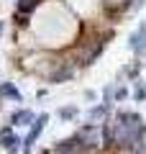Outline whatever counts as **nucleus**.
Here are the masks:
<instances>
[{"label": "nucleus", "instance_id": "f8f14e48", "mask_svg": "<svg viewBox=\"0 0 146 154\" xmlns=\"http://www.w3.org/2000/svg\"><path fill=\"white\" fill-rule=\"evenodd\" d=\"M115 98L123 100V98H126V90H123V88H118V90H115Z\"/></svg>", "mask_w": 146, "mask_h": 154}, {"label": "nucleus", "instance_id": "f03ea898", "mask_svg": "<svg viewBox=\"0 0 146 154\" xmlns=\"http://www.w3.org/2000/svg\"><path fill=\"white\" fill-rule=\"evenodd\" d=\"M46 121H49V116L41 113V116L36 118V123H31V131H28V136L23 139V149H26V152H31V146L36 144V139L41 136V131H44V126H46Z\"/></svg>", "mask_w": 146, "mask_h": 154}, {"label": "nucleus", "instance_id": "f257e3e1", "mask_svg": "<svg viewBox=\"0 0 146 154\" xmlns=\"http://www.w3.org/2000/svg\"><path fill=\"white\" fill-rule=\"evenodd\" d=\"M75 136L82 141V146H85V149H97V146H100V141H103V134H100V128L92 126V123L82 126L80 131L75 134Z\"/></svg>", "mask_w": 146, "mask_h": 154}, {"label": "nucleus", "instance_id": "39448f33", "mask_svg": "<svg viewBox=\"0 0 146 154\" xmlns=\"http://www.w3.org/2000/svg\"><path fill=\"white\" fill-rule=\"evenodd\" d=\"M0 144H3L8 152H18V144H21V139L13 134L11 126H5V128H0Z\"/></svg>", "mask_w": 146, "mask_h": 154}, {"label": "nucleus", "instance_id": "20e7f679", "mask_svg": "<svg viewBox=\"0 0 146 154\" xmlns=\"http://www.w3.org/2000/svg\"><path fill=\"white\" fill-rule=\"evenodd\" d=\"M131 49L138 57L146 54V23H141L138 31H133V36H131Z\"/></svg>", "mask_w": 146, "mask_h": 154}, {"label": "nucleus", "instance_id": "423d86ee", "mask_svg": "<svg viewBox=\"0 0 146 154\" xmlns=\"http://www.w3.org/2000/svg\"><path fill=\"white\" fill-rule=\"evenodd\" d=\"M105 113H108V103L103 105H95V108H90V113H87V123H92V126H97V121H103Z\"/></svg>", "mask_w": 146, "mask_h": 154}, {"label": "nucleus", "instance_id": "6e6552de", "mask_svg": "<svg viewBox=\"0 0 146 154\" xmlns=\"http://www.w3.org/2000/svg\"><path fill=\"white\" fill-rule=\"evenodd\" d=\"M31 121H33V113H31V110H18V113L11 116V123H13V126H28Z\"/></svg>", "mask_w": 146, "mask_h": 154}, {"label": "nucleus", "instance_id": "9b49d317", "mask_svg": "<svg viewBox=\"0 0 146 154\" xmlns=\"http://www.w3.org/2000/svg\"><path fill=\"white\" fill-rule=\"evenodd\" d=\"M33 5H36V3H33V0H23L21 5H18V11H23V13H26V11H31Z\"/></svg>", "mask_w": 146, "mask_h": 154}, {"label": "nucleus", "instance_id": "7ed1b4c3", "mask_svg": "<svg viewBox=\"0 0 146 154\" xmlns=\"http://www.w3.org/2000/svg\"><path fill=\"white\" fill-rule=\"evenodd\" d=\"M82 152H87V149L82 146V141H80L77 136L64 139V141L56 144V154H82Z\"/></svg>", "mask_w": 146, "mask_h": 154}, {"label": "nucleus", "instance_id": "9d476101", "mask_svg": "<svg viewBox=\"0 0 146 154\" xmlns=\"http://www.w3.org/2000/svg\"><path fill=\"white\" fill-rule=\"evenodd\" d=\"M59 116H62V118H75V116H77V108H62Z\"/></svg>", "mask_w": 146, "mask_h": 154}, {"label": "nucleus", "instance_id": "1a4fd4ad", "mask_svg": "<svg viewBox=\"0 0 146 154\" xmlns=\"http://www.w3.org/2000/svg\"><path fill=\"white\" fill-rule=\"evenodd\" d=\"M133 98H136V100H146V85H144V82H138V85H136Z\"/></svg>", "mask_w": 146, "mask_h": 154}, {"label": "nucleus", "instance_id": "0eeeda50", "mask_svg": "<svg viewBox=\"0 0 146 154\" xmlns=\"http://www.w3.org/2000/svg\"><path fill=\"white\" fill-rule=\"evenodd\" d=\"M0 95H3V98H11V100H16V103H21V100H23L21 90H18L16 85H11V82H3V85H0Z\"/></svg>", "mask_w": 146, "mask_h": 154}]
</instances>
